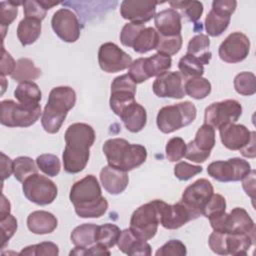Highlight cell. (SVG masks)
Instances as JSON below:
<instances>
[{
  "instance_id": "obj_30",
  "label": "cell",
  "mask_w": 256,
  "mask_h": 256,
  "mask_svg": "<svg viewBox=\"0 0 256 256\" xmlns=\"http://www.w3.org/2000/svg\"><path fill=\"white\" fill-rule=\"evenodd\" d=\"M210 47V39L205 34H197L194 37H192L187 45V54L193 55L197 59L200 60V62L205 65L209 64L211 59V52L209 51Z\"/></svg>"
},
{
  "instance_id": "obj_11",
  "label": "cell",
  "mask_w": 256,
  "mask_h": 256,
  "mask_svg": "<svg viewBox=\"0 0 256 256\" xmlns=\"http://www.w3.org/2000/svg\"><path fill=\"white\" fill-rule=\"evenodd\" d=\"M241 114L242 106L234 99L214 102L205 109L204 123L214 129H219L222 126L238 121Z\"/></svg>"
},
{
  "instance_id": "obj_3",
  "label": "cell",
  "mask_w": 256,
  "mask_h": 256,
  "mask_svg": "<svg viewBox=\"0 0 256 256\" xmlns=\"http://www.w3.org/2000/svg\"><path fill=\"white\" fill-rule=\"evenodd\" d=\"M76 103V93L69 86H58L53 88L48 97L41 116V124L44 130L54 134L61 128L67 113Z\"/></svg>"
},
{
  "instance_id": "obj_33",
  "label": "cell",
  "mask_w": 256,
  "mask_h": 256,
  "mask_svg": "<svg viewBox=\"0 0 256 256\" xmlns=\"http://www.w3.org/2000/svg\"><path fill=\"white\" fill-rule=\"evenodd\" d=\"M14 97L21 104H39L42 93L35 82L25 81L18 84L14 91Z\"/></svg>"
},
{
  "instance_id": "obj_38",
  "label": "cell",
  "mask_w": 256,
  "mask_h": 256,
  "mask_svg": "<svg viewBox=\"0 0 256 256\" xmlns=\"http://www.w3.org/2000/svg\"><path fill=\"white\" fill-rule=\"evenodd\" d=\"M179 72L185 79L200 77L204 73V65L199 59L190 54H185L178 62Z\"/></svg>"
},
{
  "instance_id": "obj_36",
  "label": "cell",
  "mask_w": 256,
  "mask_h": 256,
  "mask_svg": "<svg viewBox=\"0 0 256 256\" xmlns=\"http://www.w3.org/2000/svg\"><path fill=\"white\" fill-rule=\"evenodd\" d=\"M211 88V83L202 76L189 78L184 83L185 94L197 100L206 98L210 94Z\"/></svg>"
},
{
  "instance_id": "obj_54",
  "label": "cell",
  "mask_w": 256,
  "mask_h": 256,
  "mask_svg": "<svg viewBox=\"0 0 256 256\" xmlns=\"http://www.w3.org/2000/svg\"><path fill=\"white\" fill-rule=\"evenodd\" d=\"M16 67V62L9 52L2 47V58H1V76L11 75Z\"/></svg>"
},
{
  "instance_id": "obj_10",
  "label": "cell",
  "mask_w": 256,
  "mask_h": 256,
  "mask_svg": "<svg viewBox=\"0 0 256 256\" xmlns=\"http://www.w3.org/2000/svg\"><path fill=\"white\" fill-rule=\"evenodd\" d=\"M22 190L29 201L41 206L51 204L58 194L56 184L48 177L38 173L25 179Z\"/></svg>"
},
{
  "instance_id": "obj_16",
  "label": "cell",
  "mask_w": 256,
  "mask_h": 256,
  "mask_svg": "<svg viewBox=\"0 0 256 256\" xmlns=\"http://www.w3.org/2000/svg\"><path fill=\"white\" fill-rule=\"evenodd\" d=\"M51 26L55 34L64 42L73 43L80 37L81 28L78 17L68 8H61L53 14Z\"/></svg>"
},
{
  "instance_id": "obj_51",
  "label": "cell",
  "mask_w": 256,
  "mask_h": 256,
  "mask_svg": "<svg viewBox=\"0 0 256 256\" xmlns=\"http://www.w3.org/2000/svg\"><path fill=\"white\" fill-rule=\"evenodd\" d=\"M1 226V248H4L10 238L14 235L17 230V220L16 218L9 214L6 217L0 219Z\"/></svg>"
},
{
  "instance_id": "obj_17",
  "label": "cell",
  "mask_w": 256,
  "mask_h": 256,
  "mask_svg": "<svg viewBox=\"0 0 256 256\" xmlns=\"http://www.w3.org/2000/svg\"><path fill=\"white\" fill-rule=\"evenodd\" d=\"M98 63L104 72L116 73L129 68L132 58L115 43L106 42L98 50Z\"/></svg>"
},
{
  "instance_id": "obj_19",
  "label": "cell",
  "mask_w": 256,
  "mask_h": 256,
  "mask_svg": "<svg viewBox=\"0 0 256 256\" xmlns=\"http://www.w3.org/2000/svg\"><path fill=\"white\" fill-rule=\"evenodd\" d=\"M184 77L177 71H166L153 82L152 90L154 94L161 98L181 99L185 96Z\"/></svg>"
},
{
  "instance_id": "obj_44",
  "label": "cell",
  "mask_w": 256,
  "mask_h": 256,
  "mask_svg": "<svg viewBox=\"0 0 256 256\" xmlns=\"http://www.w3.org/2000/svg\"><path fill=\"white\" fill-rule=\"evenodd\" d=\"M59 254L58 246L53 242H41L39 244H34L23 248L19 255L28 256H57Z\"/></svg>"
},
{
  "instance_id": "obj_23",
  "label": "cell",
  "mask_w": 256,
  "mask_h": 256,
  "mask_svg": "<svg viewBox=\"0 0 256 256\" xmlns=\"http://www.w3.org/2000/svg\"><path fill=\"white\" fill-rule=\"evenodd\" d=\"M100 181L103 188L109 194L117 195L126 189L129 177L126 171L106 165L100 171Z\"/></svg>"
},
{
  "instance_id": "obj_46",
  "label": "cell",
  "mask_w": 256,
  "mask_h": 256,
  "mask_svg": "<svg viewBox=\"0 0 256 256\" xmlns=\"http://www.w3.org/2000/svg\"><path fill=\"white\" fill-rule=\"evenodd\" d=\"M18 14V6H16L11 0L0 2V24L3 32V38L7 27L15 20Z\"/></svg>"
},
{
  "instance_id": "obj_45",
  "label": "cell",
  "mask_w": 256,
  "mask_h": 256,
  "mask_svg": "<svg viewBox=\"0 0 256 256\" xmlns=\"http://www.w3.org/2000/svg\"><path fill=\"white\" fill-rule=\"evenodd\" d=\"M165 152L170 162H177L185 156L186 143L181 137H173L167 142Z\"/></svg>"
},
{
  "instance_id": "obj_35",
  "label": "cell",
  "mask_w": 256,
  "mask_h": 256,
  "mask_svg": "<svg viewBox=\"0 0 256 256\" xmlns=\"http://www.w3.org/2000/svg\"><path fill=\"white\" fill-rule=\"evenodd\" d=\"M169 4L181 17L183 15L188 21L193 23H196L203 13V4L200 1H170Z\"/></svg>"
},
{
  "instance_id": "obj_34",
  "label": "cell",
  "mask_w": 256,
  "mask_h": 256,
  "mask_svg": "<svg viewBox=\"0 0 256 256\" xmlns=\"http://www.w3.org/2000/svg\"><path fill=\"white\" fill-rule=\"evenodd\" d=\"M159 42V33L153 27H145L136 38L133 44V50L137 53H147L156 49Z\"/></svg>"
},
{
  "instance_id": "obj_1",
  "label": "cell",
  "mask_w": 256,
  "mask_h": 256,
  "mask_svg": "<svg viewBox=\"0 0 256 256\" xmlns=\"http://www.w3.org/2000/svg\"><path fill=\"white\" fill-rule=\"evenodd\" d=\"M96 134L92 126L86 123L70 125L64 135L66 146L62 154L64 170L70 174L81 172L87 165L90 147L94 144Z\"/></svg>"
},
{
  "instance_id": "obj_59",
  "label": "cell",
  "mask_w": 256,
  "mask_h": 256,
  "mask_svg": "<svg viewBox=\"0 0 256 256\" xmlns=\"http://www.w3.org/2000/svg\"><path fill=\"white\" fill-rule=\"evenodd\" d=\"M10 214V202L7 200L4 194H2V200H1V210H0V219L6 217Z\"/></svg>"
},
{
  "instance_id": "obj_15",
  "label": "cell",
  "mask_w": 256,
  "mask_h": 256,
  "mask_svg": "<svg viewBox=\"0 0 256 256\" xmlns=\"http://www.w3.org/2000/svg\"><path fill=\"white\" fill-rule=\"evenodd\" d=\"M136 84L127 74L120 75L111 83L110 108L117 115L120 116L126 107L135 102Z\"/></svg>"
},
{
  "instance_id": "obj_58",
  "label": "cell",
  "mask_w": 256,
  "mask_h": 256,
  "mask_svg": "<svg viewBox=\"0 0 256 256\" xmlns=\"http://www.w3.org/2000/svg\"><path fill=\"white\" fill-rule=\"evenodd\" d=\"M103 254L110 255V251L108 250V248L97 243L93 244L88 248H84V255H103Z\"/></svg>"
},
{
  "instance_id": "obj_60",
  "label": "cell",
  "mask_w": 256,
  "mask_h": 256,
  "mask_svg": "<svg viewBox=\"0 0 256 256\" xmlns=\"http://www.w3.org/2000/svg\"><path fill=\"white\" fill-rule=\"evenodd\" d=\"M1 81H2V94H3L5 89H6V79H5V76H1Z\"/></svg>"
},
{
  "instance_id": "obj_22",
  "label": "cell",
  "mask_w": 256,
  "mask_h": 256,
  "mask_svg": "<svg viewBox=\"0 0 256 256\" xmlns=\"http://www.w3.org/2000/svg\"><path fill=\"white\" fill-rule=\"evenodd\" d=\"M222 144L229 150L242 149L251 139L253 131L242 124L230 123L219 128Z\"/></svg>"
},
{
  "instance_id": "obj_8",
  "label": "cell",
  "mask_w": 256,
  "mask_h": 256,
  "mask_svg": "<svg viewBox=\"0 0 256 256\" xmlns=\"http://www.w3.org/2000/svg\"><path fill=\"white\" fill-rule=\"evenodd\" d=\"M159 224L160 215L158 199H155L141 205L133 212L129 228L137 237L147 241L156 235Z\"/></svg>"
},
{
  "instance_id": "obj_49",
  "label": "cell",
  "mask_w": 256,
  "mask_h": 256,
  "mask_svg": "<svg viewBox=\"0 0 256 256\" xmlns=\"http://www.w3.org/2000/svg\"><path fill=\"white\" fill-rule=\"evenodd\" d=\"M187 254L186 246L183 242L177 239H171L162 245L155 253L156 256H185Z\"/></svg>"
},
{
  "instance_id": "obj_9",
  "label": "cell",
  "mask_w": 256,
  "mask_h": 256,
  "mask_svg": "<svg viewBox=\"0 0 256 256\" xmlns=\"http://www.w3.org/2000/svg\"><path fill=\"white\" fill-rule=\"evenodd\" d=\"M214 231L226 233H255V224L248 212L241 207L233 208L230 213L223 212L209 219Z\"/></svg>"
},
{
  "instance_id": "obj_47",
  "label": "cell",
  "mask_w": 256,
  "mask_h": 256,
  "mask_svg": "<svg viewBox=\"0 0 256 256\" xmlns=\"http://www.w3.org/2000/svg\"><path fill=\"white\" fill-rule=\"evenodd\" d=\"M226 211V200L225 198L218 194L213 193L210 200L207 202V204L204 206L202 215L206 218L210 219L212 217H215L217 215H220L221 213Z\"/></svg>"
},
{
  "instance_id": "obj_25",
  "label": "cell",
  "mask_w": 256,
  "mask_h": 256,
  "mask_svg": "<svg viewBox=\"0 0 256 256\" xmlns=\"http://www.w3.org/2000/svg\"><path fill=\"white\" fill-rule=\"evenodd\" d=\"M154 23L161 36H175L181 34V15L174 9H165L155 14Z\"/></svg>"
},
{
  "instance_id": "obj_24",
  "label": "cell",
  "mask_w": 256,
  "mask_h": 256,
  "mask_svg": "<svg viewBox=\"0 0 256 256\" xmlns=\"http://www.w3.org/2000/svg\"><path fill=\"white\" fill-rule=\"evenodd\" d=\"M117 245L120 251L130 256H150L152 253L150 244L137 237L130 228L121 231Z\"/></svg>"
},
{
  "instance_id": "obj_41",
  "label": "cell",
  "mask_w": 256,
  "mask_h": 256,
  "mask_svg": "<svg viewBox=\"0 0 256 256\" xmlns=\"http://www.w3.org/2000/svg\"><path fill=\"white\" fill-rule=\"evenodd\" d=\"M193 141L200 149L211 152L215 146V129L212 126L204 123L197 130Z\"/></svg>"
},
{
  "instance_id": "obj_43",
  "label": "cell",
  "mask_w": 256,
  "mask_h": 256,
  "mask_svg": "<svg viewBox=\"0 0 256 256\" xmlns=\"http://www.w3.org/2000/svg\"><path fill=\"white\" fill-rule=\"evenodd\" d=\"M181 34L175 36H161L159 35V42L156 47L157 53L165 54L168 56L175 55L182 47Z\"/></svg>"
},
{
  "instance_id": "obj_32",
  "label": "cell",
  "mask_w": 256,
  "mask_h": 256,
  "mask_svg": "<svg viewBox=\"0 0 256 256\" xmlns=\"http://www.w3.org/2000/svg\"><path fill=\"white\" fill-rule=\"evenodd\" d=\"M98 225L84 223L75 227L70 235L71 242L78 247L88 248L95 243V235Z\"/></svg>"
},
{
  "instance_id": "obj_2",
  "label": "cell",
  "mask_w": 256,
  "mask_h": 256,
  "mask_svg": "<svg viewBox=\"0 0 256 256\" xmlns=\"http://www.w3.org/2000/svg\"><path fill=\"white\" fill-rule=\"evenodd\" d=\"M101 187L94 175L76 181L69 194L76 214L81 218H99L108 209V202L101 194Z\"/></svg>"
},
{
  "instance_id": "obj_37",
  "label": "cell",
  "mask_w": 256,
  "mask_h": 256,
  "mask_svg": "<svg viewBox=\"0 0 256 256\" xmlns=\"http://www.w3.org/2000/svg\"><path fill=\"white\" fill-rule=\"evenodd\" d=\"M120 228L112 223H106L97 227L95 235V243L100 244L106 248H112L117 244L120 236Z\"/></svg>"
},
{
  "instance_id": "obj_29",
  "label": "cell",
  "mask_w": 256,
  "mask_h": 256,
  "mask_svg": "<svg viewBox=\"0 0 256 256\" xmlns=\"http://www.w3.org/2000/svg\"><path fill=\"white\" fill-rule=\"evenodd\" d=\"M41 34V21L24 17L18 24L17 37L23 46L33 44Z\"/></svg>"
},
{
  "instance_id": "obj_20",
  "label": "cell",
  "mask_w": 256,
  "mask_h": 256,
  "mask_svg": "<svg viewBox=\"0 0 256 256\" xmlns=\"http://www.w3.org/2000/svg\"><path fill=\"white\" fill-rule=\"evenodd\" d=\"M157 4L159 2L149 0H124L120 5V14L131 23L144 24L155 16Z\"/></svg>"
},
{
  "instance_id": "obj_4",
  "label": "cell",
  "mask_w": 256,
  "mask_h": 256,
  "mask_svg": "<svg viewBox=\"0 0 256 256\" xmlns=\"http://www.w3.org/2000/svg\"><path fill=\"white\" fill-rule=\"evenodd\" d=\"M102 150L108 165L126 172L139 167L147 158V150L143 145L131 144L122 138L108 139Z\"/></svg>"
},
{
  "instance_id": "obj_27",
  "label": "cell",
  "mask_w": 256,
  "mask_h": 256,
  "mask_svg": "<svg viewBox=\"0 0 256 256\" xmlns=\"http://www.w3.org/2000/svg\"><path fill=\"white\" fill-rule=\"evenodd\" d=\"M119 117L126 129L132 133L140 132L147 122V113L145 108L136 101L126 107Z\"/></svg>"
},
{
  "instance_id": "obj_5",
  "label": "cell",
  "mask_w": 256,
  "mask_h": 256,
  "mask_svg": "<svg viewBox=\"0 0 256 256\" xmlns=\"http://www.w3.org/2000/svg\"><path fill=\"white\" fill-rule=\"evenodd\" d=\"M197 115L195 105L190 101L162 107L157 114L156 124L158 129L166 134L191 124Z\"/></svg>"
},
{
  "instance_id": "obj_14",
  "label": "cell",
  "mask_w": 256,
  "mask_h": 256,
  "mask_svg": "<svg viewBox=\"0 0 256 256\" xmlns=\"http://www.w3.org/2000/svg\"><path fill=\"white\" fill-rule=\"evenodd\" d=\"M237 6L235 0H215L205 18V29L212 37L220 36L229 26L231 15Z\"/></svg>"
},
{
  "instance_id": "obj_13",
  "label": "cell",
  "mask_w": 256,
  "mask_h": 256,
  "mask_svg": "<svg viewBox=\"0 0 256 256\" xmlns=\"http://www.w3.org/2000/svg\"><path fill=\"white\" fill-rule=\"evenodd\" d=\"M248 161L234 157L226 161H214L207 167V173L219 182H235L242 180L251 171Z\"/></svg>"
},
{
  "instance_id": "obj_55",
  "label": "cell",
  "mask_w": 256,
  "mask_h": 256,
  "mask_svg": "<svg viewBox=\"0 0 256 256\" xmlns=\"http://www.w3.org/2000/svg\"><path fill=\"white\" fill-rule=\"evenodd\" d=\"M242 187L246 194L251 197L254 201L255 199V171L251 170L248 175H246L242 180Z\"/></svg>"
},
{
  "instance_id": "obj_48",
  "label": "cell",
  "mask_w": 256,
  "mask_h": 256,
  "mask_svg": "<svg viewBox=\"0 0 256 256\" xmlns=\"http://www.w3.org/2000/svg\"><path fill=\"white\" fill-rule=\"evenodd\" d=\"M145 28L144 24L126 23L120 33V41L126 47H133V44L138 37L139 33Z\"/></svg>"
},
{
  "instance_id": "obj_28",
  "label": "cell",
  "mask_w": 256,
  "mask_h": 256,
  "mask_svg": "<svg viewBox=\"0 0 256 256\" xmlns=\"http://www.w3.org/2000/svg\"><path fill=\"white\" fill-rule=\"evenodd\" d=\"M140 59L143 73L147 80L151 77H157L160 74L168 71L172 66L171 56L161 53H156L150 57Z\"/></svg>"
},
{
  "instance_id": "obj_57",
  "label": "cell",
  "mask_w": 256,
  "mask_h": 256,
  "mask_svg": "<svg viewBox=\"0 0 256 256\" xmlns=\"http://www.w3.org/2000/svg\"><path fill=\"white\" fill-rule=\"evenodd\" d=\"M239 151L244 157L255 158L256 150H255V132L254 131H253V134H252V137H251L250 141Z\"/></svg>"
},
{
  "instance_id": "obj_39",
  "label": "cell",
  "mask_w": 256,
  "mask_h": 256,
  "mask_svg": "<svg viewBox=\"0 0 256 256\" xmlns=\"http://www.w3.org/2000/svg\"><path fill=\"white\" fill-rule=\"evenodd\" d=\"M38 173V166L34 160L27 156H20L14 159V177L19 182H24L29 176Z\"/></svg>"
},
{
  "instance_id": "obj_56",
  "label": "cell",
  "mask_w": 256,
  "mask_h": 256,
  "mask_svg": "<svg viewBox=\"0 0 256 256\" xmlns=\"http://www.w3.org/2000/svg\"><path fill=\"white\" fill-rule=\"evenodd\" d=\"M1 167L2 181H4L5 179L9 178L14 171V160L5 155L3 152H1Z\"/></svg>"
},
{
  "instance_id": "obj_21",
  "label": "cell",
  "mask_w": 256,
  "mask_h": 256,
  "mask_svg": "<svg viewBox=\"0 0 256 256\" xmlns=\"http://www.w3.org/2000/svg\"><path fill=\"white\" fill-rule=\"evenodd\" d=\"M158 208L160 215V224L169 230L182 227L187 222L193 220L189 210L182 202L168 204L158 199Z\"/></svg>"
},
{
  "instance_id": "obj_6",
  "label": "cell",
  "mask_w": 256,
  "mask_h": 256,
  "mask_svg": "<svg viewBox=\"0 0 256 256\" xmlns=\"http://www.w3.org/2000/svg\"><path fill=\"white\" fill-rule=\"evenodd\" d=\"M255 233H226L213 231L208 239L211 250L219 255H246L254 244Z\"/></svg>"
},
{
  "instance_id": "obj_53",
  "label": "cell",
  "mask_w": 256,
  "mask_h": 256,
  "mask_svg": "<svg viewBox=\"0 0 256 256\" xmlns=\"http://www.w3.org/2000/svg\"><path fill=\"white\" fill-rule=\"evenodd\" d=\"M210 154H211L210 151H204L199 147H197L193 140H191L188 144H186L185 157L188 160H191L192 162L203 163L208 159Z\"/></svg>"
},
{
  "instance_id": "obj_42",
  "label": "cell",
  "mask_w": 256,
  "mask_h": 256,
  "mask_svg": "<svg viewBox=\"0 0 256 256\" xmlns=\"http://www.w3.org/2000/svg\"><path fill=\"white\" fill-rule=\"evenodd\" d=\"M36 164L38 169H40L44 174L50 177H55L59 174L61 169V163L59 158L54 154H41L36 159Z\"/></svg>"
},
{
  "instance_id": "obj_31",
  "label": "cell",
  "mask_w": 256,
  "mask_h": 256,
  "mask_svg": "<svg viewBox=\"0 0 256 256\" xmlns=\"http://www.w3.org/2000/svg\"><path fill=\"white\" fill-rule=\"evenodd\" d=\"M41 70L34 65V62L28 58H20L16 62V67L10 75L16 82L33 81L41 76Z\"/></svg>"
},
{
  "instance_id": "obj_50",
  "label": "cell",
  "mask_w": 256,
  "mask_h": 256,
  "mask_svg": "<svg viewBox=\"0 0 256 256\" xmlns=\"http://www.w3.org/2000/svg\"><path fill=\"white\" fill-rule=\"evenodd\" d=\"M23 11L24 16L28 18H34L42 21L45 16L47 9L44 7L42 0L36 1V0H26L23 1Z\"/></svg>"
},
{
  "instance_id": "obj_26",
  "label": "cell",
  "mask_w": 256,
  "mask_h": 256,
  "mask_svg": "<svg viewBox=\"0 0 256 256\" xmlns=\"http://www.w3.org/2000/svg\"><path fill=\"white\" fill-rule=\"evenodd\" d=\"M57 225V218L48 211H34L27 217V227L34 234L43 235L52 233Z\"/></svg>"
},
{
  "instance_id": "obj_12",
  "label": "cell",
  "mask_w": 256,
  "mask_h": 256,
  "mask_svg": "<svg viewBox=\"0 0 256 256\" xmlns=\"http://www.w3.org/2000/svg\"><path fill=\"white\" fill-rule=\"evenodd\" d=\"M213 193L214 189L211 182L201 178L185 188L180 202L186 206L194 220L202 215L203 208L210 200Z\"/></svg>"
},
{
  "instance_id": "obj_18",
  "label": "cell",
  "mask_w": 256,
  "mask_h": 256,
  "mask_svg": "<svg viewBox=\"0 0 256 256\" xmlns=\"http://www.w3.org/2000/svg\"><path fill=\"white\" fill-rule=\"evenodd\" d=\"M250 40L242 32L229 34L218 49L219 57L226 63H239L249 54Z\"/></svg>"
},
{
  "instance_id": "obj_52",
  "label": "cell",
  "mask_w": 256,
  "mask_h": 256,
  "mask_svg": "<svg viewBox=\"0 0 256 256\" xmlns=\"http://www.w3.org/2000/svg\"><path fill=\"white\" fill-rule=\"evenodd\" d=\"M203 168L199 165H192L187 162H179L174 166V175L180 181H186L201 173Z\"/></svg>"
},
{
  "instance_id": "obj_7",
  "label": "cell",
  "mask_w": 256,
  "mask_h": 256,
  "mask_svg": "<svg viewBox=\"0 0 256 256\" xmlns=\"http://www.w3.org/2000/svg\"><path fill=\"white\" fill-rule=\"evenodd\" d=\"M42 116L40 104H21L13 100L1 102V124L7 127H29Z\"/></svg>"
},
{
  "instance_id": "obj_40",
  "label": "cell",
  "mask_w": 256,
  "mask_h": 256,
  "mask_svg": "<svg viewBox=\"0 0 256 256\" xmlns=\"http://www.w3.org/2000/svg\"><path fill=\"white\" fill-rule=\"evenodd\" d=\"M234 88L243 96H251L256 92V77L252 72H240L234 78Z\"/></svg>"
}]
</instances>
